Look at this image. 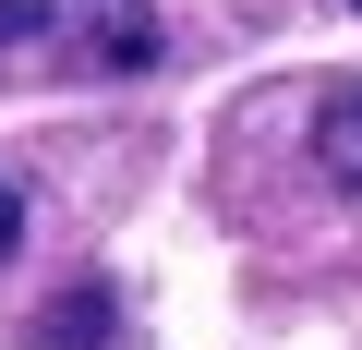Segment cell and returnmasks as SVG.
Listing matches in <instances>:
<instances>
[{
    "mask_svg": "<svg viewBox=\"0 0 362 350\" xmlns=\"http://www.w3.org/2000/svg\"><path fill=\"white\" fill-rule=\"evenodd\" d=\"M13 242H25V194L0 182V254H13Z\"/></svg>",
    "mask_w": 362,
    "mask_h": 350,
    "instance_id": "4",
    "label": "cell"
},
{
    "mask_svg": "<svg viewBox=\"0 0 362 350\" xmlns=\"http://www.w3.org/2000/svg\"><path fill=\"white\" fill-rule=\"evenodd\" d=\"M350 13H362V0H350Z\"/></svg>",
    "mask_w": 362,
    "mask_h": 350,
    "instance_id": "5",
    "label": "cell"
},
{
    "mask_svg": "<svg viewBox=\"0 0 362 350\" xmlns=\"http://www.w3.org/2000/svg\"><path fill=\"white\" fill-rule=\"evenodd\" d=\"M37 350H121V290H61L49 314H37Z\"/></svg>",
    "mask_w": 362,
    "mask_h": 350,
    "instance_id": "3",
    "label": "cell"
},
{
    "mask_svg": "<svg viewBox=\"0 0 362 350\" xmlns=\"http://www.w3.org/2000/svg\"><path fill=\"white\" fill-rule=\"evenodd\" d=\"M157 0H0V73H157Z\"/></svg>",
    "mask_w": 362,
    "mask_h": 350,
    "instance_id": "1",
    "label": "cell"
},
{
    "mask_svg": "<svg viewBox=\"0 0 362 350\" xmlns=\"http://www.w3.org/2000/svg\"><path fill=\"white\" fill-rule=\"evenodd\" d=\"M314 169H326V182H338V194L362 206V73L314 97Z\"/></svg>",
    "mask_w": 362,
    "mask_h": 350,
    "instance_id": "2",
    "label": "cell"
}]
</instances>
